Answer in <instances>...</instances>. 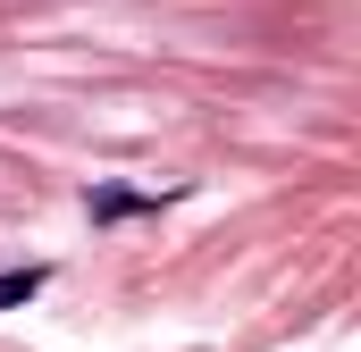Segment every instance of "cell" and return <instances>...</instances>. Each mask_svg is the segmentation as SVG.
I'll return each instance as SVG.
<instances>
[{"label": "cell", "mask_w": 361, "mask_h": 352, "mask_svg": "<svg viewBox=\"0 0 361 352\" xmlns=\"http://www.w3.org/2000/svg\"><path fill=\"white\" fill-rule=\"evenodd\" d=\"M85 210L109 227V218H143V210H160V193H126V184H101V193H85Z\"/></svg>", "instance_id": "1"}, {"label": "cell", "mask_w": 361, "mask_h": 352, "mask_svg": "<svg viewBox=\"0 0 361 352\" xmlns=\"http://www.w3.org/2000/svg\"><path fill=\"white\" fill-rule=\"evenodd\" d=\"M42 285H51V268H0V310H17V302H34V294H42Z\"/></svg>", "instance_id": "2"}]
</instances>
